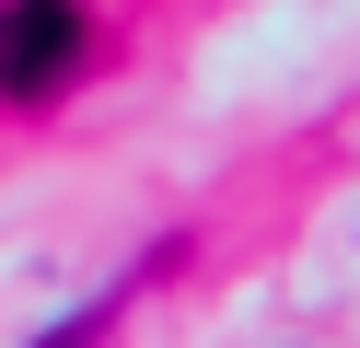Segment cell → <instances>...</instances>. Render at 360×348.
<instances>
[{
	"instance_id": "2",
	"label": "cell",
	"mask_w": 360,
	"mask_h": 348,
	"mask_svg": "<svg viewBox=\"0 0 360 348\" xmlns=\"http://www.w3.org/2000/svg\"><path fill=\"white\" fill-rule=\"evenodd\" d=\"M117 314H128V290H105V302H82V314H58V325H47L35 348H94V337H105Z\"/></svg>"
},
{
	"instance_id": "1",
	"label": "cell",
	"mask_w": 360,
	"mask_h": 348,
	"mask_svg": "<svg viewBox=\"0 0 360 348\" xmlns=\"http://www.w3.org/2000/svg\"><path fill=\"white\" fill-rule=\"evenodd\" d=\"M82 58V12L70 0H12L0 12V93H47Z\"/></svg>"
}]
</instances>
